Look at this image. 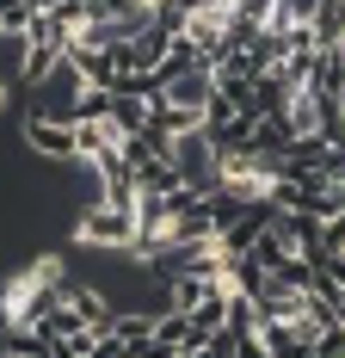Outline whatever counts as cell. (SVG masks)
Segmentation results:
<instances>
[{"instance_id": "cell-3", "label": "cell", "mask_w": 345, "mask_h": 358, "mask_svg": "<svg viewBox=\"0 0 345 358\" xmlns=\"http://www.w3.org/2000/svg\"><path fill=\"white\" fill-rule=\"evenodd\" d=\"M13 106V87H6V74H0V111Z\"/></svg>"}, {"instance_id": "cell-1", "label": "cell", "mask_w": 345, "mask_h": 358, "mask_svg": "<svg viewBox=\"0 0 345 358\" xmlns=\"http://www.w3.org/2000/svg\"><path fill=\"white\" fill-rule=\"evenodd\" d=\"M74 241L80 248H117V253H136V210L111 204V198H93L80 222H74Z\"/></svg>"}, {"instance_id": "cell-2", "label": "cell", "mask_w": 345, "mask_h": 358, "mask_svg": "<svg viewBox=\"0 0 345 358\" xmlns=\"http://www.w3.org/2000/svg\"><path fill=\"white\" fill-rule=\"evenodd\" d=\"M25 143H31L37 155H56V161H80V136H74V117L25 111Z\"/></svg>"}]
</instances>
